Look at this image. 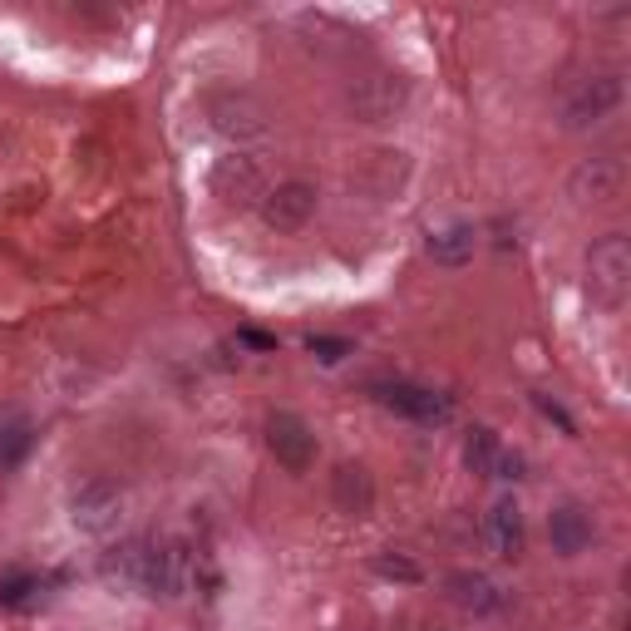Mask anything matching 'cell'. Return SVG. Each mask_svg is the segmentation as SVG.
Segmentation results:
<instances>
[{
	"label": "cell",
	"instance_id": "8992f818",
	"mask_svg": "<svg viewBox=\"0 0 631 631\" xmlns=\"http://www.w3.org/2000/svg\"><path fill=\"white\" fill-rule=\"evenodd\" d=\"M548 538L563 557H577L587 543H592V518H587L577 503H563V509L548 513Z\"/></svg>",
	"mask_w": 631,
	"mask_h": 631
},
{
	"label": "cell",
	"instance_id": "4fadbf2b",
	"mask_svg": "<svg viewBox=\"0 0 631 631\" xmlns=\"http://www.w3.org/2000/svg\"><path fill=\"white\" fill-rule=\"evenodd\" d=\"M307 351H311V355H321L325 365H335V361H341V355H351V345H345V341H335V335H311V341H307Z\"/></svg>",
	"mask_w": 631,
	"mask_h": 631
},
{
	"label": "cell",
	"instance_id": "7c38bea8",
	"mask_svg": "<svg viewBox=\"0 0 631 631\" xmlns=\"http://www.w3.org/2000/svg\"><path fill=\"white\" fill-rule=\"evenodd\" d=\"M25 449H30V429L10 425L6 435H0V469H15L20 459H25Z\"/></svg>",
	"mask_w": 631,
	"mask_h": 631
},
{
	"label": "cell",
	"instance_id": "5bb4252c",
	"mask_svg": "<svg viewBox=\"0 0 631 631\" xmlns=\"http://www.w3.org/2000/svg\"><path fill=\"white\" fill-rule=\"evenodd\" d=\"M25 592H35V577H30V573H10V577H0V602H20Z\"/></svg>",
	"mask_w": 631,
	"mask_h": 631
},
{
	"label": "cell",
	"instance_id": "8fae6325",
	"mask_svg": "<svg viewBox=\"0 0 631 631\" xmlns=\"http://www.w3.org/2000/svg\"><path fill=\"white\" fill-rule=\"evenodd\" d=\"M499 439H493V429H469V445H464V459L473 473H493V459H499Z\"/></svg>",
	"mask_w": 631,
	"mask_h": 631
},
{
	"label": "cell",
	"instance_id": "7a4b0ae2",
	"mask_svg": "<svg viewBox=\"0 0 631 631\" xmlns=\"http://www.w3.org/2000/svg\"><path fill=\"white\" fill-rule=\"evenodd\" d=\"M267 449L281 469L291 473H307L311 459H316V435L307 429V419L297 415H271L267 419Z\"/></svg>",
	"mask_w": 631,
	"mask_h": 631
},
{
	"label": "cell",
	"instance_id": "52a82bcc",
	"mask_svg": "<svg viewBox=\"0 0 631 631\" xmlns=\"http://www.w3.org/2000/svg\"><path fill=\"white\" fill-rule=\"evenodd\" d=\"M316 213V193L307 183H281L277 193H271V203H267V223L271 227H301L307 217Z\"/></svg>",
	"mask_w": 631,
	"mask_h": 631
},
{
	"label": "cell",
	"instance_id": "5b68a950",
	"mask_svg": "<svg viewBox=\"0 0 631 631\" xmlns=\"http://www.w3.org/2000/svg\"><path fill=\"white\" fill-rule=\"evenodd\" d=\"M483 533H489V548L499 553V557H518L523 553V513H518V503L513 499H499L489 509V523H483Z\"/></svg>",
	"mask_w": 631,
	"mask_h": 631
},
{
	"label": "cell",
	"instance_id": "ba28073f",
	"mask_svg": "<svg viewBox=\"0 0 631 631\" xmlns=\"http://www.w3.org/2000/svg\"><path fill=\"white\" fill-rule=\"evenodd\" d=\"M449 587H454V602L464 607V612H493V607H499V587L479 573H454Z\"/></svg>",
	"mask_w": 631,
	"mask_h": 631
},
{
	"label": "cell",
	"instance_id": "9a60e30c",
	"mask_svg": "<svg viewBox=\"0 0 631 631\" xmlns=\"http://www.w3.org/2000/svg\"><path fill=\"white\" fill-rule=\"evenodd\" d=\"M381 573H391V577H395V573H399V577H419L409 563H391V557H381Z\"/></svg>",
	"mask_w": 631,
	"mask_h": 631
},
{
	"label": "cell",
	"instance_id": "9c48e42d",
	"mask_svg": "<svg viewBox=\"0 0 631 631\" xmlns=\"http://www.w3.org/2000/svg\"><path fill=\"white\" fill-rule=\"evenodd\" d=\"M469 252H473V233H469V227H449V233L429 237V257H435V261H449V267H459Z\"/></svg>",
	"mask_w": 631,
	"mask_h": 631
},
{
	"label": "cell",
	"instance_id": "3957f363",
	"mask_svg": "<svg viewBox=\"0 0 631 631\" xmlns=\"http://www.w3.org/2000/svg\"><path fill=\"white\" fill-rule=\"evenodd\" d=\"M69 509H75V523L89 533H104L114 528V518H119V489L104 479H84L75 483V499H69Z\"/></svg>",
	"mask_w": 631,
	"mask_h": 631
},
{
	"label": "cell",
	"instance_id": "6da1fadb",
	"mask_svg": "<svg viewBox=\"0 0 631 631\" xmlns=\"http://www.w3.org/2000/svg\"><path fill=\"white\" fill-rule=\"evenodd\" d=\"M375 399H381L385 409H395V415L415 419V425H445L449 419V399L425 391V385H409V381H381L375 385Z\"/></svg>",
	"mask_w": 631,
	"mask_h": 631
},
{
	"label": "cell",
	"instance_id": "2e32d148",
	"mask_svg": "<svg viewBox=\"0 0 631 631\" xmlns=\"http://www.w3.org/2000/svg\"><path fill=\"white\" fill-rule=\"evenodd\" d=\"M242 341H247V345H257V351H271V345H277V341H271V335H261V331H242Z\"/></svg>",
	"mask_w": 631,
	"mask_h": 631
},
{
	"label": "cell",
	"instance_id": "30bf717a",
	"mask_svg": "<svg viewBox=\"0 0 631 631\" xmlns=\"http://www.w3.org/2000/svg\"><path fill=\"white\" fill-rule=\"evenodd\" d=\"M335 493H341L345 513H365V509H371V483H365L361 469H341V473H335Z\"/></svg>",
	"mask_w": 631,
	"mask_h": 631
},
{
	"label": "cell",
	"instance_id": "277c9868",
	"mask_svg": "<svg viewBox=\"0 0 631 631\" xmlns=\"http://www.w3.org/2000/svg\"><path fill=\"white\" fill-rule=\"evenodd\" d=\"M627 271H631V257H627V242L622 237H607L602 247H592V287L602 301H622L627 297Z\"/></svg>",
	"mask_w": 631,
	"mask_h": 631
}]
</instances>
